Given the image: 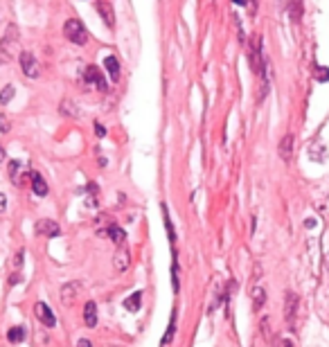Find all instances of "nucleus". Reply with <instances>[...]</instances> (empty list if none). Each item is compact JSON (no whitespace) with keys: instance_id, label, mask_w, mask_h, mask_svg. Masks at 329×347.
<instances>
[{"instance_id":"1","label":"nucleus","mask_w":329,"mask_h":347,"mask_svg":"<svg viewBox=\"0 0 329 347\" xmlns=\"http://www.w3.org/2000/svg\"><path fill=\"white\" fill-rule=\"evenodd\" d=\"M63 34L65 39L75 45H83V43L88 41V30H86V25L79 20V18H68L63 25Z\"/></svg>"},{"instance_id":"2","label":"nucleus","mask_w":329,"mask_h":347,"mask_svg":"<svg viewBox=\"0 0 329 347\" xmlns=\"http://www.w3.org/2000/svg\"><path fill=\"white\" fill-rule=\"evenodd\" d=\"M16 47H18V30H16V25H9L5 36L0 39V63H7V61L12 59Z\"/></svg>"},{"instance_id":"3","label":"nucleus","mask_w":329,"mask_h":347,"mask_svg":"<svg viewBox=\"0 0 329 347\" xmlns=\"http://www.w3.org/2000/svg\"><path fill=\"white\" fill-rule=\"evenodd\" d=\"M86 82L93 83L100 93H106V90H108V83H106L104 75H102V70L97 65H88V68H86Z\"/></svg>"},{"instance_id":"4","label":"nucleus","mask_w":329,"mask_h":347,"mask_svg":"<svg viewBox=\"0 0 329 347\" xmlns=\"http://www.w3.org/2000/svg\"><path fill=\"white\" fill-rule=\"evenodd\" d=\"M36 235L41 237H59L61 235V225L52 219H41V221H36Z\"/></svg>"},{"instance_id":"5","label":"nucleus","mask_w":329,"mask_h":347,"mask_svg":"<svg viewBox=\"0 0 329 347\" xmlns=\"http://www.w3.org/2000/svg\"><path fill=\"white\" fill-rule=\"evenodd\" d=\"M21 68H23V72L30 79H36L39 77V63H36V59H34V54L32 52H21Z\"/></svg>"},{"instance_id":"6","label":"nucleus","mask_w":329,"mask_h":347,"mask_svg":"<svg viewBox=\"0 0 329 347\" xmlns=\"http://www.w3.org/2000/svg\"><path fill=\"white\" fill-rule=\"evenodd\" d=\"M34 316L39 318V323H43L45 327H54V325H57V318H54V313L50 311V306H47L45 302H36Z\"/></svg>"},{"instance_id":"7","label":"nucleus","mask_w":329,"mask_h":347,"mask_svg":"<svg viewBox=\"0 0 329 347\" xmlns=\"http://www.w3.org/2000/svg\"><path fill=\"white\" fill-rule=\"evenodd\" d=\"M293 144H295V138L291 136V133H287V136L280 140L277 153H280V158H282L284 163H288V160H291V156H293Z\"/></svg>"},{"instance_id":"8","label":"nucleus","mask_w":329,"mask_h":347,"mask_svg":"<svg viewBox=\"0 0 329 347\" xmlns=\"http://www.w3.org/2000/svg\"><path fill=\"white\" fill-rule=\"evenodd\" d=\"M27 178H30V174H27V176L21 174V163H18V160H9V181H12V185L21 187V185L27 183Z\"/></svg>"},{"instance_id":"9","label":"nucleus","mask_w":329,"mask_h":347,"mask_svg":"<svg viewBox=\"0 0 329 347\" xmlns=\"http://www.w3.org/2000/svg\"><path fill=\"white\" fill-rule=\"evenodd\" d=\"M30 181H32V189H34L36 196H41V199L47 196V183L39 171H30Z\"/></svg>"},{"instance_id":"10","label":"nucleus","mask_w":329,"mask_h":347,"mask_svg":"<svg viewBox=\"0 0 329 347\" xmlns=\"http://www.w3.org/2000/svg\"><path fill=\"white\" fill-rule=\"evenodd\" d=\"M95 7H97V12H100V16H102V20H104L108 27H113L115 25V16H113V7L106 2V0H97L95 2Z\"/></svg>"},{"instance_id":"11","label":"nucleus","mask_w":329,"mask_h":347,"mask_svg":"<svg viewBox=\"0 0 329 347\" xmlns=\"http://www.w3.org/2000/svg\"><path fill=\"white\" fill-rule=\"evenodd\" d=\"M295 313H298V295L288 291L287 302H284V318H287V323H293Z\"/></svg>"},{"instance_id":"12","label":"nucleus","mask_w":329,"mask_h":347,"mask_svg":"<svg viewBox=\"0 0 329 347\" xmlns=\"http://www.w3.org/2000/svg\"><path fill=\"white\" fill-rule=\"evenodd\" d=\"M77 293H79V286H77L75 282H68L63 284V288H61V300H63L65 306H70L72 300L77 298Z\"/></svg>"},{"instance_id":"13","label":"nucleus","mask_w":329,"mask_h":347,"mask_svg":"<svg viewBox=\"0 0 329 347\" xmlns=\"http://www.w3.org/2000/svg\"><path fill=\"white\" fill-rule=\"evenodd\" d=\"M250 298H253V309L255 311H259V309L266 305V291L259 286V284H255V286L250 288Z\"/></svg>"},{"instance_id":"14","label":"nucleus","mask_w":329,"mask_h":347,"mask_svg":"<svg viewBox=\"0 0 329 347\" xmlns=\"http://www.w3.org/2000/svg\"><path fill=\"white\" fill-rule=\"evenodd\" d=\"M83 323H86V327H95L97 325V305L93 300L86 302V306H83Z\"/></svg>"},{"instance_id":"15","label":"nucleus","mask_w":329,"mask_h":347,"mask_svg":"<svg viewBox=\"0 0 329 347\" xmlns=\"http://www.w3.org/2000/svg\"><path fill=\"white\" fill-rule=\"evenodd\" d=\"M104 68H106V72H108V77H111V82H118L120 79V61L115 59V57H106Z\"/></svg>"},{"instance_id":"16","label":"nucleus","mask_w":329,"mask_h":347,"mask_svg":"<svg viewBox=\"0 0 329 347\" xmlns=\"http://www.w3.org/2000/svg\"><path fill=\"white\" fill-rule=\"evenodd\" d=\"M129 264H131V257H129V250H124L122 246H120V250H118V255H115V271H126L129 268Z\"/></svg>"},{"instance_id":"17","label":"nucleus","mask_w":329,"mask_h":347,"mask_svg":"<svg viewBox=\"0 0 329 347\" xmlns=\"http://www.w3.org/2000/svg\"><path fill=\"white\" fill-rule=\"evenodd\" d=\"M108 237H111V242L115 246H124V242H126V232L115 224H111V228H108Z\"/></svg>"},{"instance_id":"18","label":"nucleus","mask_w":329,"mask_h":347,"mask_svg":"<svg viewBox=\"0 0 329 347\" xmlns=\"http://www.w3.org/2000/svg\"><path fill=\"white\" fill-rule=\"evenodd\" d=\"M160 210H163V221H164V230H167V237H169V244L176 242V232H174V225H171V219H169V207L160 205Z\"/></svg>"},{"instance_id":"19","label":"nucleus","mask_w":329,"mask_h":347,"mask_svg":"<svg viewBox=\"0 0 329 347\" xmlns=\"http://www.w3.org/2000/svg\"><path fill=\"white\" fill-rule=\"evenodd\" d=\"M288 16L293 23H298L302 18V0H288Z\"/></svg>"},{"instance_id":"20","label":"nucleus","mask_w":329,"mask_h":347,"mask_svg":"<svg viewBox=\"0 0 329 347\" xmlns=\"http://www.w3.org/2000/svg\"><path fill=\"white\" fill-rule=\"evenodd\" d=\"M7 341L14 343V345H16V343H23L25 341V329L23 327H12V329L7 331Z\"/></svg>"},{"instance_id":"21","label":"nucleus","mask_w":329,"mask_h":347,"mask_svg":"<svg viewBox=\"0 0 329 347\" xmlns=\"http://www.w3.org/2000/svg\"><path fill=\"white\" fill-rule=\"evenodd\" d=\"M140 300H142V293H140V291H135L133 295H129V298H126L124 306H126L129 311H138V309H140V305H142Z\"/></svg>"},{"instance_id":"22","label":"nucleus","mask_w":329,"mask_h":347,"mask_svg":"<svg viewBox=\"0 0 329 347\" xmlns=\"http://www.w3.org/2000/svg\"><path fill=\"white\" fill-rule=\"evenodd\" d=\"M174 331H176V311H171V320H169V327H167V334L163 338V345H169L171 338H174Z\"/></svg>"},{"instance_id":"23","label":"nucleus","mask_w":329,"mask_h":347,"mask_svg":"<svg viewBox=\"0 0 329 347\" xmlns=\"http://www.w3.org/2000/svg\"><path fill=\"white\" fill-rule=\"evenodd\" d=\"M14 93H16V90H14V86H12V83H7L5 88L0 90V104H9V102H12V97H14Z\"/></svg>"},{"instance_id":"24","label":"nucleus","mask_w":329,"mask_h":347,"mask_svg":"<svg viewBox=\"0 0 329 347\" xmlns=\"http://www.w3.org/2000/svg\"><path fill=\"white\" fill-rule=\"evenodd\" d=\"M12 124H9V118L7 115H0V133H9Z\"/></svg>"},{"instance_id":"25","label":"nucleus","mask_w":329,"mask_h":347,"mask_svg":"<svg viewBox=\"0 0 329 347\" xmlns=\"http://www.w3.org/2000/svg\"><path fill=\"white\" fill-rule=\"evenodd\" d=\"M316 79H318V82H327V79H329V70H327V68H316Z\"/></svg>"},{"instance_id":"26","label":"nucleus","mask_w":329,"mask_h":347,"mask_svg":"<svg viewBox=\"0 0 329 347\" xmlns=\"http://www.w3.org/2000/svg\"><path fill=\"white\" fill-rule=\"evenodd\" d=\"M5 207H7V199H5V194L0 192V214L5 212Z\"/></svg>"},{"instance_id":"27","label":"nucleus","mask_w":329,"mask_h":347,"mask_svg":"<svg viewBox=\"0 0 329 347\" xmlns=\"http://www.w3.org/2000/svg\"><path fill=\"white\" fill-rule=\"evenodd\" d=\"M77 347H93V343H90L88 338H82V341L77 343Z\"/></svg>"},{"instance_id":"28","label":"nucleus","mask_w":329,"mask_h":347,"mask_svg":"<svg viewBox=\"0 0 329 347\" xmlns=\"http://www.w3.org/2000/svg\"><path fill=\"white\" fill-rule=\"evenodd\" d=\"M95 129H97V136H100V138H104V133H106V131H104V126H102L100 122L95 124Z\"/></svg>"},{"instance_id":"29","label":"nucleus","mask_w":329,"mask_h":347,"mask_svg":"<svg viewBox=\"0 0 329 347\" xmlns=\"http://www.w3.org/2000/svg\"><path fill=\"white\" fill-rule=\"evenodd\" d=\"M21 262H23V253H18L16 257H14V266H21Z\"/></svg>"},{"instance_id":"30","label":"nucleus","mask_w":329,"mask_h":347,"mask_svg":"<svg viewBox=\"0 0 329 347\" xmlns=\"http://www.w3.org/2000/svg\"><path fill=\"white\" fill-rule=\"evenodd\" d=\"M18 280H21V277H18V275H16V273H14V275H12V277H9V284H18Z\"/></svg>"},{"instance_id":"31","label":"nucleus","mask_w":329,"mask_h":347,"mask_svg":"<svg viewBox=\"0 0 329 347\" xmlns=\"http://www.w3.org/2000/svg\"><path fill=\"white\" fill-rule=\"evenodd\" d=\"M5 158H7V153H5V149L0 147V163H2V160H5Z\"/></svg>"},{"instance_id":"32","label":"nucleus","mask_w":329,"mask_h":347,"mask_svg":"<svg viewBox=\"0 0 329 347\" xmlns=\"http://www.w3.org/2000/svg\"><path fill=\"white\" fill-rule=\"evenodd\" d=\"M232 2H235V5H246L248 0H232Z\"/></svg>"},{"instance_id":"33","label":"nucleus","mask_w":329,"mask_h":347,"mask_svg":"<svg viewBox=\"0 0 329 347\" xmlns=\"http://www.w3.org/2000/svg\"><path fill=\"white\" fill-rule=\"evenodd\" d=\"M287 347H293V345H291V343H287Z\"/></svg>"}]
</instances>
